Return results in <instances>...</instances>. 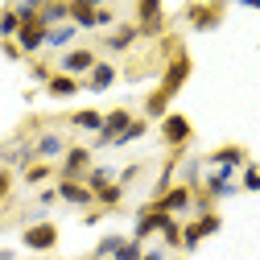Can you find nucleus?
Segmentation results:
<instances>
[{"mask_svg": "<svg viewBox=\"0 0 260 260\" xmlns=\"http://www.w3.org/2000/svg\"><path fill=\"white\" fill-rule=\"evenodd\" d=\"M186 79H190V54L178 46V50L170 54V62H166V75H161V87H157V95L174 104V95L186 87Z\"/></svg>", "mask_w": 260, "mask_h": 260, "instance_id": "nucleus-1", "label": "nucleus"}, {"mask_svg": "<svg viewBox=\"0 0 260 260\" xmlns=\"http://www.w3.org/2000/svg\"><path fill=\"white\" fill-rule=\"evenodd\" d=\"M190 137H194V124H190L182 112H166V116H161V141H166L170 149H182V153H186Z\"/></svg>", "mask_w": 260, "mask_h": 260, "instance_id": "nucleus-2", "label": "nucleus"}, {"mask_svg": "<svg viewBox=\"0 0 260 260\" xmlns=\"http://www.w3.org/2000/svg\"><path fill=\"white\" fill-rule=\"evenodd\" d=\"M141 38H161L166 34V13H161V0H137V21Z\"/></svg>", "mask_w": 260, "mask_h": 260, "instance_id": "nucleus-3", "label": "nucleus"}, {"mask_svg": "<svg viewBox=\"0 0 260 260\" xmlns=\"http://www.w3.org/2000/svg\"><path fill=\"white\" fill-rule=\"evenodd\" d=\"M21 244L29 252H54L58 248V227L50 219H38V223H29L25 232H21Z\"/></svg>", "mask_w": 260, "mask_h": 260, "instance_id": "nucleus-4", "label": "nucleus"}, {"mask_svg": "<svg viewBox=\"0 0 260 260\" xmlns=\"http://www.w3.org/2000/svg\"><path fill=\"white\" fill-rule=\"evenodd\" d=\"M199 194H207L211 203L219 199H232V194H240V182H236V170H211L199 186Z\"/></svg>", "mask_w": 260, "mask_h": 260, "instance_id": "nucleus-5", "label": "nucleus"}, {"mask_svg": "<svg viewBox=\"0 0 260 260\" xmlns=\"http://www.w3.org/2000/svg\"><path fill=\"white\" fill-rule=\"evenodd\" d=\"M133 120H137V116L128 112V108H112V112H104V128L95 133V149H112V145H116V137H120Z\"/></svg>", "mask_w": 260, "mask_h": 260, "instance_id": "nucleus-6", "label": "nucleus"}, {"mask_svg": "<svg viewBox=\"0 0 260 260\" xmlns=\"http://www.w3.org/2000/svg\"><path fill=\"white\" fill-rule=\"evenodd\" d=\"M186 21H190V29L194 34H211V29H219L223 25V5H186V13H182Z\"/></svg>", "mask_w": 260, "mask_h": 260, "instance_id": "nucleus-7", "label": "nucleus"}, {"mask_svg": "<svg viewBox=\"0 0 260 260\" xmlns=\"http://www.w3.org/2000/svg\"><path fill=\"white\" fill-rule=\"evenodd\" d=\"M170 219H174V215H166V211H161L157 203H145V207L137 211V227H133V240H141V244H145V240H149L153 232H161V227H166Z\"/></svg>", "mask_w": 260, "mask_h": 260, "instance_id": "nucleus-8", "label": "nucleus"}, {"mask_svg": "<svg viewBox=\"0 0 260 260\" xmlns=\"http://www.w3.org/2000/svg\"><path fill=\"white\" fill-rule=\"evenodd\" d=\"M87 170H91V149H87V145H67V153H62V166H58V178H75V182H83Z\"/></svg>", "mask_w": 260, "mask_h": 260, "instance_id": "nucleus-9", "label": "nucleus"}, {"mask_svg": "<svg viewBox=\"0 0 260 260\" xmlns=\"http://www.w3.org/2000/svg\"><path fill=\"white\" fill-rule=\"evenodd\" d=\"M95 62H100V54H95L91 46H79V50H67V54H62V62H58V67H62V75H75V79H87Z\"/></svg>", "mask_w": 260, "mask_h": 260, "instance_id": "nucleus-10", "label": "nucleus"}, {"mask_svg": "<svg viewBox=\"0 0 260 260\" xmlns=\"http://www.w3.org/2000/svg\"><path fill=\"white\" fill-rule=\"evenodd\" d=\"M153 203L166 211V215H174V219H178V215H186V211L194 207V190H190L186 182H178V186H170L166 194H161V199H153Z\"/></svg>", "mask_w": 260, "mask_h": 260, "instance_id": "nucleus-11", "label": "nucleus"}, {"mask_svg": "<svg viewBox=\"0 0 260 260\" xmlns=\"http://www.w3.org/2000/svg\"><path fill=\"white\" fill-rule=\"evenodd\" d=\"M13 42H17L21 54H42V50H46V25H42V21H25V25L17 29Z\"/></svg>", "mask_w": 260, "mask_h": 260, "instance_id": "nucleus-12", "label": "nucleus"}, {"mask_svg": "<svg viewBox=\"0 0 260 260\" xmlns=\"http://www.w3.org/2000/svg\"><path fill=\"white\" fill-rule=\"evenodd\" d=\"M207 166L211 170H244L248 166V149L244 145H223V149H215L207 157Z\"/></svg>", "mask_w": 260, "mask_h": 260, "instance_id": "nucleus-13", "label": "nucleus"}, {"mask_svg": "<svg viewBox=\"0 0 260 260\" xmlns=\"http://www.w3.org/2000/svg\"><path fill=\"white\" fill-rule=\"evenodd\" d=\"M58 203H71V207H95V194L75 182V178H58Z\"/></svg>", "mask_w": 260, "mask_h": 260, "instance_id": "nucleus-14", "label": "nucleus"}, {"mask_svg": "<svg viewBox=\"0 0 260 260\" xmlns=\"http://www.w3.org/2000/svg\"><path fill=\"white\" fill-rule=\"evenodd\" d=\"M141 42V29L137 25H116L112 34H108V42H104V50H112V54H128Z\"/></svg>", "mask_w": 260, "mask_h": 260, "instance_id": "nucleus-15", "label": "nucleus"}, {"mask_svg": "<svg viewBox=\"0 0 260 260\" xmlns=\"http://www.w3.org/2000/svg\"><path fill=\"white\" fill-rule=\"evenodd\" d=\"M83 91V79H75V75H50L46 79V95H54V100H71V95H79Z\"/></svg>", "mask_w": 260, "mask_h": 260, "instance_id": "nucleus-16", "label": "nucleus"}, {"mask_svg": "<svg viewBox=\"0 0 260 260\" xmlns=\"http://www.w3.org/2000/svg\"><path fill=\"white\" fill-rule=\"evenodd\" d=\"M116 79H120V71L112 67V62H95V67H91V75L83 79V87H87V91H108Z\"/></svg>", "mask_w": 260, "mask_h": 260, "instance_id": "nucleus-17", "label": "nucleus"}, {"mask_svg": "<svg viewBox=\"0 0 260 260\" xmlns=\"http://www.w3.org/2000/svg\"><path fill=\"white\" fill-rule=\"evenodd\" d=\"M34 153H38V161H62V153H67V141H62L58 133H42V137L34 141Z\"/></svg>", "mask_w": 260, "mask_h": 260, "instance_id": "nucleus-18", "label": "nucleus"}, {"mask_svg": "<svg viewBox=\"0 0 260 260\" xmlns=\"http://www.w3.org/2000/svg\"><path fill=\"white\" fill-rule=\"evenodd\" d=\"M38 21H42L46 29L67 25V21H71V0H46V5H42V13H38Z\"/></svg>", "mask_w": 260, "mask_h": 260, "instance_id": "nucleus-19", "label": "nucleus"}, {"mask_svg": "<svg viewBox=\"0 0 260 260\" xmlns=\"http://www.w3.org/2000/svg\"><path fill=\"white\" fill-rule=\"evenodd\" d=\"M50 178H58L54 161H34L29 170H21V182H25V186H46Z\"/></svg>", "mask_w": 260, "mask_h": 260, "instance_id": "nucleus-20", "label": "nucleus"}, {"mask_svg": "<svg viewBox=\"0 0 260 260\" xmlns=\"http://www.w3.org/2000/svg\"><path fill=\"white\" fill-rule=\"evenodd\" d=\"M116 182V170H108V166H91L87 174H83V186L91 190V194H100L104 186H112Z\"/></svg>", "mask_w": 260, "mask_h": 260, "instance_id": "nucleus-21", "label": "nucleus"}, {"mask_svg": "<svg viewBox=\"0 0 260 260\" xmlns=\"http://www.w3.org/2000/svg\"><path fill=\"white\" fill-rule=\"evenodd\" d=\"M75 34L79 29L67 21V25H54V29H46V50H67L71 42H75Z\"/></svg>", "mask_w": 260, "mask_h": 260, "instance_id": "nucleus-22", "label": "nucleus"}, {"mask_svg": "<svg viewBox=\"0 0 260 260\" xmlns=\"http://www.w3.org/2000/svg\"><path fill=\"white\" fill-rule=\"evenodd\" d=\"M71 124H75V128H83V133H100V128H104V112H95V108L71 112Z\"/></svg>", "mask_w": 260, "mask_h": 260, "instance_id": "nucleus-23", "label": "nucleus"}, {"mask_svg": "<svg viewBox=\"0 0 260 260\" xmlns=\"http://www.w3.org/2000/svg\"><path fill=\"white\" fill-rule=\"evenodd\" d=\"M124 203V186L120 182H112V186H104L100 194H95V207H100V211H116Z\"/></svg>", "mask_w": 260, "mask_h": 260, "instance_id": "nucleus-24", "label": "nucleus"}, {"mask_svg": "<svg viewBox=\"0 0 260 260\" xmlns=\"http://www.w3.org/2000/svg\"><path fill=\"white\" fill-rule=\"evenodd\" d=\"M71 25H75V29H95V9L71 0Z\"/></svg>", "mask_w": 260, "mask_h": 260, "instance_id": "nucleus-25", "label": "nucleus"}, {"mask_svg": "<svg viewBox=\"0 0 260 260\" xmlns=\"http://www.w3.org/2000/svg\"><path fill=\"white\" fill-rule=\"evenodd\" d=\"M145 133H149V120H133V124H128L124 133L116 137V145H112V149H124V145H133V141H141Z\"/></svg>", "mask_w": 260, "mask_h": 260, "instance_id": "nucleus-26", "label": "nucleus"}, {"mask_svg": "<svg viewBox=\"0 0 260 260\" xmlns=\"http://www.w3.org/2000/svg\"><path fill=\"white\" fill-rule=\"evenodd\" d=\"M17 29H21L17 9H13V5H9V9H0V38H5V42H13V38H17Z\"/></svg>", "mask_w": 260, "mask_h": 260, "instance_id": "nucleus-27", "label": "nucleus"}, {"mask_svg": "<svg viewBox=\"0 0 260 260\" xmlns=\"http://www.w3.org/2000/svg\"><path fill=\"white\" fill-rule=\"evenodd\" d=\"M141 256H145V244L128 236V240H124V244L116 248V256H112V260H141Z\"/></svg>", "mask_w": 260, "mask_h": 260, "instance_id": "nucleus-28", "label": "nucleus"}, {"mask_svg": "<svg viewBox=\"0 0 260 260\" xmlns=\"http://www.w3.org/2000/svg\"><path fill=\"white\" fill-rule=\"evenodd\" d=\"M240 190L260 194V166H244V170H240Z\"/></svg>", "mask_w": 260, "mask_h": 260, "instance_id": "nucleus-29", "label": "nucleus"}, {"mask_svg": "<svg viewBox=\"0 0 260 260\" xmlns=\"http://www.w3.org/2000/svg\"><path fill=\"white\" fill-rule=\"evenodd\" d=\"M120 244H124V236H104L100 244H95V256H91V260H108V256H116Z\"/></svg>", "mask_w": 260, "mask_h": 260, "instance_id": "nucleus-30", "label": "nucleus"}, {"mask_svg": "<svg viewBox=\"0 0 260 260\" xmlns=\"http://www.w3.org/2000/svg\"><path fill=\"white\" fill-rule=\"evenodd\" d=\"M194 223H199V232H203V240H207V236H215V232H219V227H223V219H219L215 211H203V215H199V219H194Z\"/></svg>", "mask_w": 260, "mask_h": 260, "instance_id": "nucleus-31", "label": "nucleus"}, {"mask_svg": "<svg viewBox=\"0 0 260 260\" xmlns=\"http://www.w3.org/2000/svg\"><path fill=\"white\" fill-rule=\"evenodd\" d=\"M203 244V232H199V223H182V248L186 252H194Z\"/></svg>", "mask_w": 260, "mask_h": 260, "instance_id": "nucleus-32", "label": "nucleus"}, {"mask_svg": "<svg viewBox=\"0 0 260 260\" xmlns=\"http://www.w3.org/2000/svg\"><path fill=\"white\" fill-rule=\"evenodd\" d=\"M161 240H166V248H182V223L170 219L166 227H161Z\"/></svg>", "mask_w": 260, "mask_h": 260, "instance_id": "nucleus-33", "label": "nucleus"}, {"mask_svg": "<svg viewBox=\"0 0 260 260\" xmlns=\"http://www.w3.org/2000/svg\"><path fill=\"white\" fill-rule=\"evenodd\" d=\"M120 25V17H116V9H95V29H116Z\"/></svg>", "mask_w": 260, "mask_h": 260, "instance_id": "nucleus-34", "label": "nucleus"}, {"mask_svg": "<svg viewBox=\"0 0 260 260\" xmlns=\"http://www.w3.org/2000/svg\"><path fill=\"white\" fill-rule=\"evenodd\" d=\"M58 203V186H42V194H38V207L46 211V207H54Z\"/></svg>", "mask_w": 260, "mask_h": 260, "instance_id": "nucleus-35", "label": "nucleus"}, {"mask_svg": "<svg viewBox=\"0 0 260 260\" xmlns=\"http://www.w3.org/2000/svg\"><path fill=\"white\" fill-rule=\"evenodd\" d=\"M9 190H13V170H0V203L9 199Z\"/></svg>", "mask_w": 260, "mask_h": 260, "instance_id": "nucleus-36", "label": "nucleus"}, {"mask_svg": "<svg viewBox=\"0 0 260 260\" xmlns=\"http://www.w3.org/2000/svg\"><path fill=\"white\" fill-rule=\"evenodd\" d=\"M5 58H13V62H17V58H25V54L17 50V42H5Z\"/></svg>", "mask_w": 260, "mask_h": 260, "instance_id": "nucleus-37", "label": "nucleus"}, {"mask_svg": "<svg viewBox=\"0 0 260 260\" xmlns=\"http://www.w3.org/2000/svg\"><path fill=\"white\" fill-rule=\"evenodd\" d=\"M141 260H166V252H161V248H145V256Z\"/></svg>", "mask_w": 260, "mask_h": 260, "instance_id": "nucleus-38", "label": "nucleus"}, {"mask_svg": "<svg viewBox=\"0 0 260 260\" xmlns=\"http://www.w3.org/2000/svg\"><path fill=\"white\" fill-rule=\"evenodd\" d=\"M240 9H260V0H236Z\"/></svg>", "mask_w": 260, "mask_h": 260, "instance_id": "nucleus-39", "label": "nucleus"}, {"mask_svg": "<svg viewBox=\"0 0 260 260\" xmlns=\"http://www.w3.org/2000/svg\"><path fill=\"white\" fill-rule=\"evenodd\" d=\"M79 5H91V9H104L108 0H79Z\"/></svg>", "mask_w": 260, "mask_h": 260, "instance_id": "nucleus-40", "label": "nucleus"}, {"mask_svg": "<svg viewBox=\"0 0 260 260\" xmlns=\"http://www.w3.org/2000/svg\"><path fill=\"white\" fill-rule=\"evenodd\" d=\"M211 5H227V0H211Z\"/></svg>", "mask_w": 260, "mask_h": 260, "instance_id": "nucleus-41", "label": "nucleus"}]
</instances>
